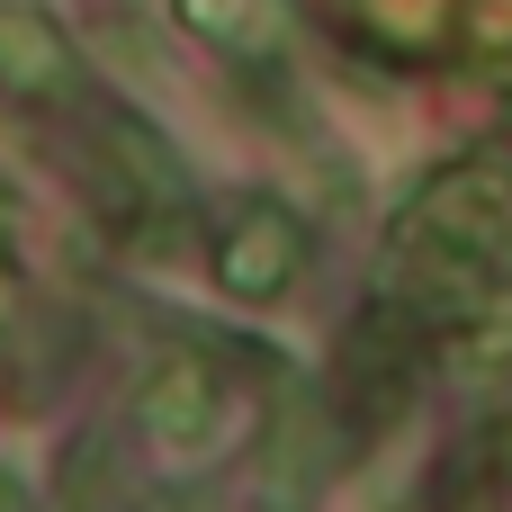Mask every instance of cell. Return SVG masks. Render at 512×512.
I'll use <instances>...</instances> for the list:
<instances>
[{"instance_id": "1", "label": "cell", "mask_w": 512, "mask_h": 512, "mask_svg": "<svg viewBox=\"0 0 512 512\" xmlns=\"http://www.w3.org/2000/svg\"><path fill=\"white\" fill-rule=\"evenodd\" d=\"M135 423L162 459H207L225 441V378L198 351H171L144 387H135Z\"/></svg>"}, {"instance_id": "2", "label": "cell", "mask_w": 512, "mask_h": 512, "mask_svg": "<svg viewBox=\"0 0 512 512\" xmlns=\"http://www.w3.org/2000/svg\"><path fill=\"white\" fill-rule=\"evenodd\" d=\"M297 261H306V234H297V216L270 207V198L234 207V225L216 234V279H225L234 297H279V288L297 279Z\"/></svg>"}, {"instance_id": "3", "label": "cell", "mask_w": 512, "mask_h": 512, "mask_svg": "<svg viewBox=\"0 0 512 512\" xmlns=\"http://www.w3.org/2000/svg\"><path fill=\"white\" fill-rule=\"evenodd\" d=\"M81 90V54L45 9H0V99L18 108H63Z\"/></svg>"}, {"instance_id": "4", "label": "cell", "mask_w": 512, "mask_h": 512, "mask_svg": "<svg viewBox=\"0 0 512 512\" xmlns=\"http://www.w3.org/2000/svg\"><path fill=\"white\" fill-rule=\"evenodd\" d=\"M180 18L198 36H216V45H234V54H261V45L288 36V9L279 0H180Z\"/></svg>"}, {"instance_id": "5", "label": "cell", "mask_w": 512, "mask_h": 512, "mask_svg": "<svg viewBox=\"0 0 512 512\" xmlns=\"http://www.w3.org/2000/svg\"><path fill=\"white\" fill-rule=\"evenodd\" d=\"M0 512H27V495H18V477L0 468Z\"/></svg>"}, {"instance_id": "6", "label": "cell", "mask_w": 512, "mask_h": 512, "mask_svg": "<svg viewBox=\"0 0 512 512\" xmlns=\"http://www.w3.org/2000/svg\"><path fill=\"white\" fill-rule=\"evenodd\" d=\"M0 324H9V252H0Z\"/></svg>"}]
</instances>
